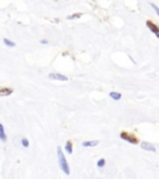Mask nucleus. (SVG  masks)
Returning a JSON list of instances; mask_svg holds the SVG:
<instances>
[{
  "instance_id": "1",
  "label": "nucleus",
  "mask_w": 159,
  "mask_h": 179,
  "mask_svg": "<svg viewBox=\"0 0 159 179\" xmlns=\"http://www.w3.org/2000/svg\"><path fill=\"white\" fill-rule=\"evenodd\" d=\"M57 157H59V163H60V168L62 169V172L65 174H70V167H68V163L66 158H65V154L62 152V149L60 148V147H57Z\"/></svg>"
},
{
  "instance_id": "2",
  "label": "nucleus",
  "mask_w": 159,
  "mask_h": 179,
  "mask_svg": "<svg viewBox=\"0 0 159 179\" xmlns=\"http://www.w3.org/2000/svg\"><path fill=\"white\" fill-rule=\"evenodd\" d=\"M119 137L122 138L123 141H126V142H128V143H132V144H138V139L135 138L134 136H132V134H129V133H127V132H122L119 134Z\"/></svg>"
},
{
  "instance_id": "3",
  "label": "nucleus",
  "mask_w": 159,
  "mask_h": 179,
  "mask_svg": "<svg viewBox=\"0 0 159 179\" xmlns=\"http://www.w3.org/2000/svg\"><path fill=\"white\" fill-rule=\"evenodd\" d=\"M147 27H148V29L151 30L152 33H153L154 35H156L158 39H159V26H158L157 24H154L153 21L148 20V21H147Z\"/></svg>"
},
{
  "instance_id": "4",
  "label": "nucleus",
  "mask_w": 159,
  "mask_h": 179,
  "mask_svg": "<svg viewBox=\"0 0 159 179\" xmlns=\"http://www.w3.org/2000/svg\"><path fill=\"white\" fill-rule=\"evenodd\" d=\"M49 79L50 80H57V81H67L68 77L65 76V75H61V73H57V72H52L49 75Z\"/></svg>"
},
{
  "instance_id": "5",
  "label": "nucleus",
  "mask_w": 159,
  "mask_h": 179,
  "mask_svg": "<svg viewBox=\"0 0 159 179\" xmlns=\"http://www.w3.org/2000/svg\"><path fill=\"white\" fill-rule=\"evenodd\" d=\"M141 146H142V148H143L144 150H149V152H156V147H154L152 143H149V142H143Z\"/></svg>"
},
{
  "instance_id": "6",
  "label": "nucleus",
  "mask_w": 159,
  "mask_h": 179,
  "mask_svg": "<svg viewBox=\"0 0 159 179\" xmlns=\"http://www.w3.org/2000/svg\"><path fill=\"white\" fill-rule=\"evenodd\" d=\"M100 142L98 141H86L82 143V147H86V148H88V147H96Z\"/></svg>"
},
{
  "instance_id": "7",
  "label": "nucleus",
  "mask_w": 159,
  "mask_h": 179,
  "mask_svg": "<svg viewBox=\"0 0 159 179\" xmlns=\"http://www.w3.org/2000/svg\"><path fill=\"white\" fill-rule=\"evenodd\" d=\"M6 133H5V130H4V126L0 123V141L1 142H5L6 141Z\"/></svg>"
},
{
  "instance_id": "8",
  "label": "nucleus",
  "mask_w": 159,
  "mask_h": 179,
  "mask_svg": "<svg viewBox=\"0 0 159 179\" xmlns=\"http://www.w3.org/2000/svg\"><path fill=\"white\" fill-rule=\"evenodd\" d=\"M13 93L11 88H0V97L1 96H10Z\"/></svg>"
},
{
  "instance_id": "9",
  "label": "nucleus",
  "mask_w": 159,
  "mask_h": 179,
  "mask_svg": "<svg viewBox=\"0 0 159 179\" xmlns=\"http://www.w3.org/2000/svg\"><path fill=\"white\" fill-rule=\"evenodd\" d=\"M65 150H66L68 154H72V142L71 141L66 142V144H65Z\"/></svg>"
},
{
  "instance_id": "10",
  "label": "nucleus",
  "mask_w": 159,
  "mask_h": 179,
  "mask_svg": "<svg viewBox=\"0 0 159 179\" xmlns=\"http://www.w3.org/2000/svg\"><path fill=\"white\" fill-rule=\"evenodd\" d=\"M109 97L116 100V101H119L121 98H122V95H121L119 92H109Z\"/></svg>"
},
{
  "instance_id": "11",
  "label": "nucleus",
  "mask_w": 159,
  "mask_h": 179,
  "mask_svg": "<svg viewBox=\"0 0 159 179\" xmlns=\"http://www.w3.org/2000/svg\"><path fill=\"white\" fill-rule=\"evenodd\" d=\"M4 45L8 46V47H14L15 46V42L11 41V40H9V39H4Z\"/></svg>"
},
{
  "instance_id": "12",
  "label": "nucleus",
  "mask_w": 159,
  "mask_h": 179,
  "mask_svg": "<svg viewBox=\"0 0 159 179\" xmlns=\"http://www.w3.org/2000/svg\"><path fill=\"white\" fill-rule=\"evenodd\" d=\"M82 16V14L81 13H78V14H72V15H70L67 19L68 20H72V19H78V17H81Z\"/></svg>"
},
{
  "instance_id": "13",
  "label": "nucleus",
  "mask_w": 159,
  "mask_h": 179,
  "mask_svg": "<svg viewBox=\"0 0 159 179\" xmlns=\"http://www.w3.org/2000/svg\"><path fill=\"white\" fill-rule=\"evenodd\" d=\"M105 164H106V160H105L103 158H101V159L97 162V167H98V168H102V167H105Z\"/></svg>"
},
{
  "instance_id": "14",
  "label": "nucleus",
  "mask_w": 159,
  "mask_h": 179,
  "mask_svg": "<svg viewBox=\"0 0 159 179\" xmlns=\"http://www.w3.org/2000/svg\"><path fill=\"white\" fill-rule=\"evenodd\" d=\"M21 144H22V147H25V148H27V147H29V139L27 138H22L21 139Z\"/></svg>"
},
{
  "instance_id": "15",
  "label": "nucleus",
  "mask_w": 159,
  "mask_h": 179,
  "mask_svg": "<svg viewBox=\"0 0 159 179\" xmlns=\"http://www.w3.org/2000/svg\"><path fill=\"white\" fill-rule=\"evenodd\" d=\"M149 5H151L153 9H154V11H156L157 14H158V16H159V8L156 5V4H154V3H151V4H149Z\"/></svg>"
},
{
  "instance_id": "16",
  "label": "nucleus",
  "mask_w": 159,
  "mask_h": 179,
  "mask_svg": "<svg viewBox=\"0 0 159 179\" xmlns=\"http://www.w3.org/2000/svg\"><path fill=\"white\" fill-rule=\"evenodd\" d=\"M40 44H49V40H45V39H44V40L40 41Z\"/></svg>"
}]
</instances>
